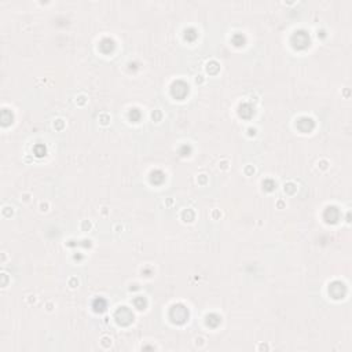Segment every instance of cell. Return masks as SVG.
I'll return each mask as SVG.
<instances>
[{
	"instance_id": "6da1fadb",
	"label": "cell",
	"mask_w": 352,
	"mask_h": 352,
	"mask_svg": "<svg viewBox=\"0 0 352 352\" xmlns=\"http://www.w3.org/2000/svg\"><path fill=\"white\" fill-rule=\"evenodd\" d=\"M106 307V303L105 300H102V298H99V300H96L95 303H94V308H95V311H103Z\"/></svg>"
}]
</instances>
